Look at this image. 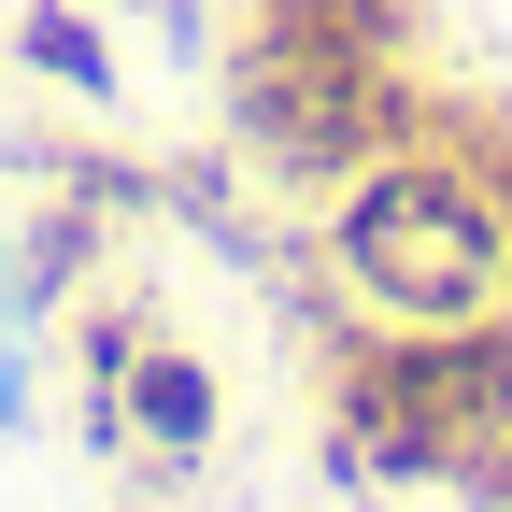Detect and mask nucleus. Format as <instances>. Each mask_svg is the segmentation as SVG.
Masks as SVG:
<instances>
[{
    "instance_id": "nucleus-1",
    "label": "nucleus",
    "mask_w": 512,
    "mask_h": 512,
    "mask_svg": "<svg viewBox=\"0 0 512 512\" xmlns=\"http://www.w3.org/2000/svg\"><path fill=\"white\" fill-rule=\"evenodd\" d=\"M342 285L384 299L399 328H441V313H498L512 299V200L470 157H370L342 185Z\"/></svg>"
},
{
    "instance_id": "nucleus-2",
    "label": "nucleus",
    "mask_w": 512,
    "mask_h": 512,
    "mask_svg": "<svg viewBox=\"0 0 512 512\" xmlns=\"http://www.w3.org/2000/svg\"><path fill=\"white\" fill-rule=\"evenodd\" d=\"M399 72H384L370 0H285L242 57V143L299 185H356L370 157H399Z\"/></svg>"
},
{
    "instance_id": "nucleus-3",
    "label": "nucleus",
    "mask_w": 512,
    "mask_h": 512,
    "mask_svg": "<svg viewBox=\"0 0 512 512\" xmlns=\"http://www.w3.org/2000/svg\"><path fill=\"white\" fill-rule=\"evenodd\" d=\"M342 441H370V470H456V441H512V313L384 328L342 370Z\"/></svg>"
},
{
    "instance_id": "nucleus-4",
    "label": "nucleus",
    "mask_w": 512,
    "mask_h": 512,
    "mask_svg": "<svg viewBox=\"0 0 512 512\" xmlns=\"http://www.w3.org/2000/svg\"><path fill=\"white\" fill-rule=\"evenodd\" d=\"M114 427L143 441L157 470H185V456L214 441V370L171 356V342H128V370H114Z\"/></svg>"
},
{
    "instance_id": "nucleus-5",
    "label": "nucleus",
    "mask_w": 512,
    "mask_h": 512,
    "mask_svg": "<svg viewBox=\"0 0 512 512\" xmlns=\"http://www.w3.org/2000/svg\"><path fill=\"white\" fill-rule=\"evenodd\" d=\"M15 57H29V72H57L72 100H114V57H100V29H86V15H57V0H43V15H15Z\"/></svg>"
}]
</instances>
